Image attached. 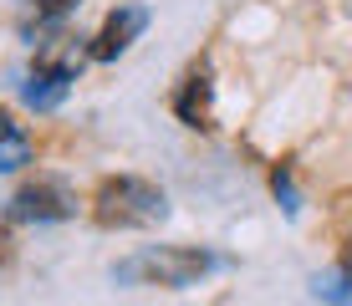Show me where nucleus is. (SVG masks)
Wrapping results in <instances>:
<instances>
[{"label": "nucleus", "instance_id": "obj_1", "mask_svg": "<svg viewBox=\"0 0 352 306\" xmlns=\"http://www.w3.org/2000/svg\"><path fill=\"white\" fill-rule=\"evenodd\" d=\"M225 255L204 250V245H138L133 255L113 265L118 286H164V291H189L204 276L225 271Z\"/></svg>", "mask_w": 352, "mask_h": 306}, {"label": "nucleus", "instance_id": "obj_4", "mask_svg": "<svg viewBox=\"0 0 352 306\" xmlns=\"http://www.w3.org/2000/svg\"><path fill=\"white\" fill-rule=\"evenodd\" d=\"M148 31V6L143 0H123L118 10H107V21H102V31H97V46H92V56L97 61H113V56H123L138 36Z\"/></svg>", "mask_w": 352, "mask_h": 306}, {"label": "nucleus", "instance_id": "obj_3", "mask_svg": "<svg viewBox=\"0 0 352 306\" xmlns=\"http://www.w3.org/2000/svg\"><path fill=\"white\" fill-rule=\"evenodd\" d=\"M72 82H77V67H72V61H36L26 72V82H21V102L36 107V113H52V107L67 102Z\"/></svg>", "mask_w": 352, "mask_h": 306}, {"label": "nucleus", "instance_id": "obj_8", "mask_svg": "<svg viewBox=\"0 0 352 306\" xmlns=\"http://www.w3.org/2000/svg\"><path fill=\"white\" fill-rule=\"evenodd\" d=\"M77 6H82V0H31V6H26V36H46V31H56Z\"/></svg>", "mask_w": 352, "mask_h": 306}, {"label": "nucleus", "instance_id": "obj_7", "mask_svg": "<svg viewBox=\"0 0 352 306\" xmlns=\"http://www.w3.org/2000/svg\"><path fill=\"white\" fill-rule=\"evenodd\" d=\"M174 107H179V118H184L189 128H210V72H194Z\"/></svg>", "mask_w": 352, "mask_h": 306}, {"label": "nucleus", "instance_id": "obj_9", "mask_svg": "<svg viewBox=\"0 0 352 306\" xmlns=\"http://www.w3.org/2000/svg\"><path fill=\"white\" fill-rule=\"evenodd\" d=\"M317 291L322 301H332V306H352V261H342L337 271H327V276H317Z\"/></svg>", "mask_w": 352, "mask_h": 306}, {"label": "nucleus", "instance_id": "obj_6", "mask_svg": "<svg viewBox=\"0 0 352 306\" xmlns=\"http://www.w3.org/2000/svg\"><path fill=\"white\" fill-rule=\"evenodd\" d=\"M31 164V133L10 113H0V174H16Z\"/></svg>", "mask_w": 352, "mask_h": 306}, {"label": "nucleus", "instance_id": "obj_2", "mask_svg": "<svg viewBox=\"0 0 352 306\" xmlns=\"http://www.w3.org/2000/svg\"><path fill=\"white\" fill-rule=\"evenodd\" d=\"M164 215H168V194L138 174L102 179L92 194V219L102 230H143V225H159Z\"/></svg>", "mask_w": 352, "mask_h": 306}, {"label": "nucleus", "instance_id": "obj_5", "mask_svg": "<svg viewBox=\"0 0 352 306\" xmlns=\"http://www.w3.org/2000/svg\"><path fill=\"white\" fill-rule=\"evenodd\" d=\"M72 210H77V199H72V189L67 184H56V179H36V184H26V189L10 199V215L16 219H67Z\"/></svg>", "mask_w": 352, "mask_h": 306}]
</instances>
